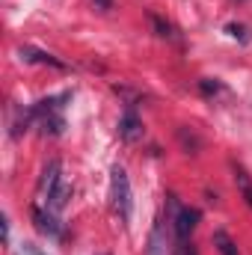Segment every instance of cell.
<instances>
[{
  "mask_svg": "<svg viewBox=\"0 0 252 255\" xmlns=\"http://www.w3.org/2000/svg\"><path fill=\"white\" fill-rule=\"evenodd\" d=\"M68 95H60V98H42L36 107H33V122L42 128L45 136H60L65 128V119H63V104Z\"/></svg>",
  "mask_w": 252,
  "mask_h": 255,
  "instance_id": "cell-1",
  "label": "cell"
},
{
  "mask_svg": "<svg viewBox=\"0 0 252 255\" xmlns=\"http://www.w3.org/2000/svg\"><path fill=\"white\" fill-rule=\"evenodd\" d=\"M110 199H113V208L122 220H130V208H133V199H130V181H127V172L122 166H113L110 172Z\"/></svg>",
  "mask_w": 252,
  "mask_h": 255,
  "instance_id": "cell-2",
  "label": "cell"
},
{
  "mask_svg": "<svg viewBox=\"0 0 252 255\" xmlns=\"http://www.w3.org/2000/svg\"><path fill=\"white\" fill-rule=\"evenodd\" d=\"M60 184H63V163L60 160H48V166L42 169V178H39V205H48L51 202V196L60 190Z\"/></svg>",
  "mask_w": 252,
  "mask_h": 255,
  "instance_id": "cell-3",
  "label": "cell"
},
{
  "mask_svg": "<svg viewBox=\"0 0 252 255\" xmlns=\"http://www.w3.org/2000/svg\"><path fill=\"white\" fill-rule=\"evenodd\" d=\"M33 223H36V229L42 232V235H48V238H63V226L57 223V214L51 211V208H45V205H33Z\"/></svg>",
  "mask_w": 252,
  "mask_h": 255,
  "instance_id": "cell-4",
  "label": "cell"
},
{
  "mask_svg": "<svg viewBox=\"0 0 252 255\" xmlns=\"http://www.w3.org/2000/svg\"><path fill=\"white\" fill-rule=\"evenodd\" d=\"M119 136H122L125 142H136V139H142V122H139V116H136L133 107H127L125 116L119 119Z\"/></svg>",
  "mask_w": 252,
  "mask_h": 255,
  "instance_id": "cell-5",
  "label": "cell"
},
{
  "mask_svg": "<svg viewBox=\"0 0 252 255\" xmlns=\"http://www.w3.org/2000/svg\"><path fill=\"white\" fill-rule=\"evenodd\" d=\"M196 226H199V211L196 208H175V235L181 241H187Z\"/></svg>",
  "mask_w": 252,
  "mask_h": 255,
  "instance_id": "cell-6",
  "label": "cell"
},
{
  "mask_svg": "<svg viewBox=\"0 0 252 255\" xmlns=\"http://www.w3.org/2000/svg\"><path fill=\"white\" fill-rule=\"evenodd\" d=\"M21 60H27V63L54 65V68H65L63 60H57V57H51V54H45V51H36V48H21Z\"/></svg>",
  "mask_w": 252,
  "mask_h": 255,
  "instance_id": "cell-7",
  "label": "cell"
},
{
  "mask_svg": "<svg viewBox=\"0 0 252 255\" xmlns=\"http://www.w3.org/2000/svg\"><path fill=\"white\" fill-rule=\"evenodd\" d=\"M235 184H238V190L244 196V202L252 208V178H250V172L244 166H238V163H235Z\"/></svg>",
  "mask_w": 252,
  "mask_h": 255,
  "instance_id": "cell-8",
  "label": "cell"
},
{
  "mask_svg": "<svg viewBox=\"0 0 252 255\" xmlns=\"http://www.w3.org/2000/svg\"><path fill=\"white\" fill-rule=\"evenodd\" d=\"M214 247L220 250V255H238V247H235V241L223 232V229H217L214 232Z\"/></svg>",
  "mask_w": 252,
  "mask_h": 255,
  "instance_id": "cell-9",
  "label": "cell"
},
{
  "mask_svg": "<svg viewBox=\"0 0 252 255\" xmlns=\"http://www.w3.org/2000/svg\"><path fill=\"white\" fill-rule=\"evenodd\" d=\"M148 21H151V27L157 30V36H160V39H172V36H175L172 24H169V21H163L160 15H154V12H151V15H148Z\"/></svg>",
  "mask_w": 252,
  "mask_h": 255,
  "instance_id": "cell-10",
  "label": "cell"
},
{
  "mask_svg": "<svg viewBox=\"0 0 252 255\" xmlns=\"http://www.w3.org/2000/svg\"><path fill=\"white\" fill-rule=\"evenodd\" d=\"M226 33H229L232 39H238V42H250V30H247L244 24H229Z\"/></svg>",
  "mask_w": 252,
  "mask_h": 255,
  "instance_id": "cell-11",
  "label": "cell"
},
{
  "mask_svg": "<svg viewBox=\"0 0 252 255\" xmlns=\"http://www.w3.org/2000/svg\"><path fill=\"white\" fill-rule=\"evenodd\" d=\"M199 89H202V92H205V95H214V92H220V89H223V86H220V83H217V80H202V83H199Z\"/></svg>",
  "mask_w": 252,
  "mask_h": 255,
  "instance_id": "cell-12",
  "label": "cell"
},
{
  "mask_svg": "<svg viewBox=\"0 0 252 255\" xmlns=\"http://www.w3.org/2000/svg\"><path fill=\"white\" fill-rule=\"evenodd\" d=\"M3 244H9V220L3 217Z\"/></svg>",
  "mask_w": 252,
  "mask_h": 255,
  "instance_id": "cell-13",
  "label": "cell"
},
{
  "mask_svg": "<svg viewBox=\"0 0 252 255\" xmlns=\"http://www.w3.org/2000/svg\"><path fill=\"white\" fill-rule=\"evenodd\" d=\"M95 3H98V9H104V12H107V9L113 6V0H95Z\"/></svg>",
  "mask_w": 252,
  "mask_h": 255,
  "instance_id": "cell-14",
  "label": "cell"
}]
</instances>
